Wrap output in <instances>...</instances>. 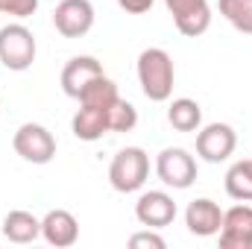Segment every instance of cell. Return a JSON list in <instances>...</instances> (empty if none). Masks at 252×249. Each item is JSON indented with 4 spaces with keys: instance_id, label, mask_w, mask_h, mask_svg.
<instances>
[{
    "instance_id": "cell-9",
    "label": "cell",
    "mask_w": 252,
    "mask_h": 249,
    "mask_svg": "<svg viewBox=\"0 0 252 249\" xmlns=\"http://www.w3.org/2000/svg\"><path fill=\"white\" fill-rule=\"evenodd\" d=\"M135 217L144 229H164L176 220V202L164 190H144L135 202Z\"/></svg>"
},
{
    "instance_id": "cell-17",
    "label": "cell",
    "mask_w": 252,
    "mask_h": 249,
    "mask_svg": "<svg viewBox=\"0 0 252 249\" xmlns=\"http://www.w3.org/2000/svg\"><path fill=\"white\" fill-rule=\"evenodd\" d=\"M226 193L238 202H252V158L235 161L226 170Z\"/></svg>"
},
{
    "instance_id": "cell-18",
    "label": "cell",
    "mask_w": 252,
    "mask_h": 249,
    "mask_svg": "<svg viewBox=\"0 0 252 249\" xmlns=\"http://www.w3.org/2000/svg\"><path fill=\"white\" fill-rule=\"evenodd\" d=\"M121 94H118V85L103 73V76H97V79H91L85 88H82V94L76 97L79 100V106H97V109H109L115 100H118Z\"/></svg>"
},
{
    "instance_id": "cell-19",
    "label": "cell",
    "mask_w": 252,
    "mask_h": 249,
    "mask_svg": "<svg viewBox=\"0 0 252 249\" xmlns=\"http://www.w3.org/2000/svg\"><path fill=\"white\" fill-rule=\"evenodd\" d=\"M220 15L244 35H252V0H217Z\"/></svg>"
},
{
    "instance_id": "cell-15",
    "label": "cell",
    "mask_w": 252,
    "mask_h": 249,
    "mask_svg": "<svg viewBox=\"0 0 252 249\" xmlns=\"http://www.w3.org/2000/svg\"><path fill=\"white\" fill-rule=\"evenodd\" d=\"M70 129L79 141H100L109 132V121H106V109L97 106H79V112L73 115Z\"/></svg>"
},
{
    "instance_id": "cell-23",
    "label": "cell",
    "mask_w": 252,
    "mask_h": 249,
    "mask_svg": "<svg viewBox=\"0 0 252 249\" xmlns=\"http://www.w3.org/2000/svg\"><path fill=\"white\" fill-rule=\"evenodd\" d=\"M118 6L126 15H144V12L153 9V0H118Z\"/></svg>"
},
{
    "instance_id": "cell-6",
    "label": "cell",
    "mask_w": 252,
    "mask_h": 249,
    "mask_svg": "<svg viewBox=\"0 0 252 249\" xmlns=\"http://www.w3.org/2000/svg\"><path fill=\"white\" fill-rule=\"evenodd\" d=\"M238 147V135L229 124H208L196 135V156L208 164L226 161Z\"/></svg>"
},
{
    "instance_id": "cell-10",
    "label": "cell",
    "mask_w": 252,
    "mask_h": 249,
    "mask_svg": "<svg viewBox=\"0 0 252 249\" xmlns=\"http://www.w3.org/2000/svg\"><path fill=\"white\" fill-rule=\"evenodd\" d=\"M220 249H252V205L241 202L223 211L220 226Z\"/></svg>"
},
{
    "instance_id": "cell-11",
    "label": "cell",
    "mask_w": 252,
    "mask_h": 249,
    "mask_svg": "<svg viewBox=\"0 0 252 249\" xmlns=\"http://www.w3.org/2000/svg\"><path fill=\"white\" fill-rule=\"evenodd\" d=\"M185 226H188L190 235H196V238H211L223 226V211H220V205L214 199L199 196V199H193L185 208Z\"/></svg>"
},
{
    "instance_id": "cell-16",
    "label": "cell",
    "mask_w": 252,
    "mask_h": 249,
    "mask_svg": "<svg viewBox=\"0 0 252 249\" xmlns=\"http://www.w3.org/2000/svg\"><path fill=\"white\" fill-rule=\"evenodd\" d=\"M167 121H170V126H173L176 132H196L199 124H202V109H199L196 100H190V97H179V100L170 103V109H167Z\"/></svg>"
},
{
    "instance_id": "cell-5",
    "label": "cell",
    "mask_w": 252,
    "mask_h": 249,
    "mask_svg": "<svg viewBox=\"0 0 252 249\" xmlns=\"http://www.w3.org/2000/svg\"><path fill=\"white\" fill-rule=\"evenodd\" d=\"M156 176L173 190H185L196 182V158L182 147H167L156 158Z\"/></svg>"
},
{
    "instance_id": "cell-2",
    "label": "cell",
    "mask_w": 252,
    "mask_h": 249,
    "mask_svg": "<svg viewBox=\"0 0 252 249\" xmlns=\"http://www.w3.org/2000/svg\"><path fill=\"white\" fill-rule=\"evenodd\" d=\"M150 176V156L141 147L121 150L109 164V182L118 193H135L141 190Z\"/></svg>"
},
{
    "instance_id": "cell-22",
    "label": "cell",
    "mask_w": 252,
    "mask_h": 249,
    "mask_svg": "<svg viewBox=\"0 0 252 249\" xmlns=\"http://www.w3.org/2000/svg\"><path fill=\"white\" fill-rule=\"evenodd\" d=\"M129 247L138 249V247H150V249H164V238L161 235H156V229H147V232H135L132 238H129Z\"/></svg>"
},
{
    "instance_id": "cell-12",
    "label": "cell",
    "mask_w": 252,
    "mask_h": 249,
    "mask_svg": "<svg viewBox=\"0 0 252 249\" xmlns=\"http://www.w3.org/2000/svg\"><path fill=\"white\" fill-rule=\"evenodd\" d=\"M41 238L56 249H64V247H73L79 241V223L70 211L64 208H53L41 217Z\"/></svg>"
},
{
    "instance_id": "cell-4",
    "label": "cell",
    "mask_w": 252,
    "mask_h": 249,
    "mask_svg": "<svg viewBox=\"0 0 252 249\" xmlns=\"http://www.w3.org/2000/svg\"><path fill=\"white\" fill-rule=\"evenodd\" d=\"M12 147L30 164H47L56 156V138H53V132L47 126H41V124L18 126V132L12 138Z\"/></svg>"
},
{
    "instance_id": "cell-14",
    "label": "cell",
    "mask_w": 252,
    "mask_h": 249,
    "mask_svg": "<svg viewBox=\"0 0 252 249\" xmlns=\"http://www.w3.org/2000/svg\"><path fill=\"white\" fill-rule=\"evenodd\" d=\"M3 238L12 244H32L35 238H41V220L30 211H9L3 217Z\"/></svg>"
},
{
    "instance_id": "cell-20",
    "label": "cell",
    "mask_w": 252,
    "mask_h": 249,
    "mask_svg": "<svg viewBox=\"0 0 252 249\" xmlns=\"http://www.w3.org/2000/svg\"><path fill=\"white\" fill-rule=\"evenodd\" d=\"M106 121H109V132H132L135 124H138V109L124 100V97H118L109 109H106Z\"/></svg>"
},
{
    "instance_id": "cell-3",
    "label": "cell",
    "mask_w": 252,
    "mask_h": 249,
    "mask_svg": "<svg viewBox=\"0 0 252 249\" xmlns=\"http://www.w3.org/2000/svg\"><path fill=\"white\" fill-rule=\"evenodd\" d=\"M35 35L24 24L0 27V62L9 70H27L35 62Z\"/></svg>"
},
{
    "instance_id": "cell-7",
    "label": "cell",
    "mask_w": 252,
    "mask_h": 249,
    "mask_svg": "<svg viewBox=\"0 0 252 249\" xmlns=\"http://www.w3.org/2000/svg\"><path fill=\"white\" fill-rule=\"evenodd\" d=\"M53 27L64 38H82L94 27V6L91 0H62L53 12Z\"/></svg>"
},
{
    "instance_id": "cell-1",
    "label": "cell",
    "mask_w": 252,
    "mask_h": 249,
    "mask_svg": "<svg viewBox=\"0 0 252 249\" xmlns=\"http://www.w3.org/2000/svg\"><path fill=\"white\" fill-rule=\"evenodd\" d=\"M173 79H176V67L167 50L161 47H147L138 56V82L147 100L153 103H164L173 94Z\"/></svg>"
},
{
    "instance_id": "cell-13",
    "label": "cell",
    "mask_w": 252,
    "mask_h": 249,
    "mask_svg": "<svg viewBox=\"0 0 252 249\" xmlns=\"http://www.w3.org/2000/svg\"><path fill=\"white\" fill-rule=\"evenodd\" d=\"M97 76H103V64L97 62L94 56H73L62 67V91L76 100L82 94V88L91 79H97Z\"/></svg>"
},
{
    "instance_id": "cell-21",
    "label": "cell",
    "mask_w": 252,
    "mask_h": 249,
    "mask_svg": "<svg viewBox=\"0 0 252 249\" xmlns=\"http://www.w3.org/2000/svg\"><path fill=\"white\" fill-rule=\"evenodd\" d=\"M35 9H38V0H0V15L30 18Z\"/></svg>"
},
{
    "instance_id": "cell-8",
    "label": "cell",
    "mask_w": 252,
    "mask_h": 249,
    "mask_svg": "<svg viewBox=\"0 0 252 249\" xmlns=\"http://www.w3.org/2000/svg\"><path fill=\"white\" fill-rule=\"evenodd\" d=\"M167 12L173 15V24L182 35L199 38L211 27V6L208 0H164Z\"/></svg>"
}]
</instances>
